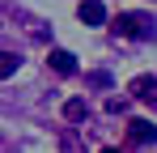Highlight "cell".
<instances>
[{
    "mask_svg": "<svg viewBox=\"0 0 157 153\" xmlns=\"http://www.w3.org/2000/svg\"><path fill=\"white\" fill-rule=\"evenodd\" d=\"M132 94L144 98V102H157V76H136L132 81Z\"/></svg>",
    "mask_w": 157,
    "mask_h": 153,
    "instance_id": "obj_5",
    "label": "cell"
},
{
    "mask_svg": "<svg viewBox=\"0 0 157 153\" xmlns=\"http://www.w3.org/2000/svg\"><path fill=\"white\" fill-rule=\"evenodd\" d=\"M102 153H123V149H102Z\"/></svg>",
    "mask_w": 157,
    "mask_h": 153,
    "instance_id": "obj_9",
    "label": "cell"
},
{
    "mask_svg": "<svg viewBox=\"0 0 157 153\" xmlns=\"http://www.w3.org/2000/svg\"><path fill=\"white\" fill-rule=\"evenodd\" d=\"M64 119H72V124L85 119V102H81V98H68V102H64Z\"/></svg>",
    "mask_w": 157,
    "mask_h": 153,
    "instance_id": "obj_7",
    "label": "cell"
},
{
    "mask_svg": "<svg viewBox=\"0 0 157 153\" xmlns=\"http://www.w3.org/2000/svg\"><path fill=\"white\" fill-rule=\"evenodd\" d=\"M89 85H98V89H102V85H110V76H106V73H89Z\"/></svg>",
    "mask_w": 157,
    "mask_h": 153,
    "instance_id": "obj_8",
    "label": "cell"
},
{
    "mask_svg": "<svg viewBox=\"0 0 157 153\" xmlns=\"http://www.w3.org/2000/svg\"><path fill=\"white\" fill-rule=\"evenodd\" d=\"M77 13H81V22H85V26H102V22H106V9H102V0H85Z\"/></svg>",
    "mask_w": 157,
    "mask_h": 153,
    "instance_id": "obj_4",
    "label": "cell"
},
{
    "mask_svg": "<svg viewBox=\"0 0 157 153\" xmlns=\"http://www.w3.org/2000/svg\"><path fill=\"white\" fill-rule=\"evenodd\" d=\"M17 64H21V60H17L13 51H0V81H4V76H13V73H17Z\"/></svg>",
    "mask_w": 157,
    "mask_h": 153,
    "instance_id": "obj_6",
    "label": "cell"
},
{
    "mask_svg": "<svg viewBox=\"0 0 157 153\" xmlns=\"http://www.w3.org/2000/svg\"><path fill=\"white\" fill-rule=\"evenodd\" d=\"M110 30L123 34V38H136V43H149V38L157 34V26H153L149 13H119V17L110 22Z\"/></svg>",
    "mask_w": 157,
    "mask_h": 153,
    "instance_id": "obj_1",
    "label": "cell"
},
{
    "mask_svg": "<svg viewBox=\"0 0 157 153\" xmlns=\"http://www.w3.org/2000/svg\"><path fill=\"white\" fill-rule=\"evenodd\" d=\"M47 64H51L59 76H72V73H77V55H72V51H59V47L47 55Z\"/></svg>",
    "mask_w": 157,
    "mask_h": 153,
    "instance_id": "obj_3",
    "label": "cell"
},
{
    "mask_svg": "<svg viewBox=\"0 0 157 153\" xmlns=\"http://www.w3.org/2000/svg\"><path fill=\"white\" fill-rule=\"evenodd\" d=\"M128 140H132V145H153L157 128L149 124V119H132V124H128Z\"/></svg>",
    "mask_w": 157,
    "mask_h": 153,
    "instance_id": "obj_2",
    "label": "cell"
}]
</instances>
